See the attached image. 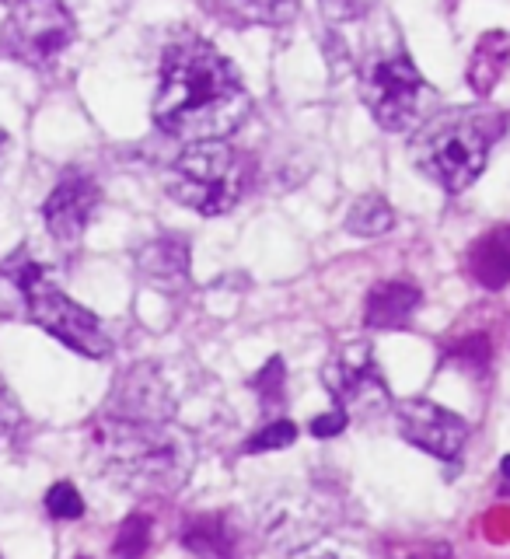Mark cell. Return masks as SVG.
Instances as JSON below:
<instances>
[{
	"label": "cell",
	"instance_id": "1",
	"mask_svg": "<svg viewBox=\"0 0 510 559\" xmlns=\"http://www.w3.org/2000/svg\"><path fill=\"white\" fill-rule=\"evenodd\" d=\"M91 455L130 493H179L196 462V444L175 423V402L154 367L116 381L109 406L91 423Z\"/></svg>",
	"mask_w": 510,
	"mask_h": 559
},
{
	"label": "cell",
	"instance_id": "2",
	"mask_svg": "<svg viewBox=\"0 0 510 559\" xmlns=\"http://www.w3.org/2000/svg\"><path fill=\"white\" fill-rule=\"evenodd\" d=\"M252 98L238 67L203 35L182 32L161 56L154 123L186 144L224 140L245 123Z\"/></svg>",
	"mask_w": 510,
	"mask_h": 559
},
{
	"label": "cell",
	"instance_id": "3",
	"mask_svg": "<svg viewBox=\"0 0 510 559\" xmlns=\"http://www.w3.org/2000/svg\"><path fill=\"white\" fill-rule=\"evenodd\" d=\"M0 315L39 325L81 357L105 360L112 353V339L98 315L63 294L53 277L25 256V249L0 266Z\"/></svg>",
	"mask_w": 510,
	"mask_h": 559
},
{
	"label": "cell",
	"instance_id": "4",
	"mask_svg": "<svg viewBox=\"0 0 510 559\" xmlns=\"http://www.w3.org/2000/svg\"><path fill=\"white\" fill-rule=\"evenodd\" d=\"M504 137L497 109H451L427 116L413 147V165L444 193H462L483 175L493 144Z\"/></svg>",
	"mask_w": 510,
	"mask_h": 559
},
{
	"label": "cell",
	"instance_id": "5",
	"mask_svg": "<svg viewBox=\"0 0 510 559\" xmlns=\"http://www.w3.org/2000/svg\"><path fill=\"white\" fill-rule=\"evenodd\" d=\"M252 165L228 140L189 144L168 168V193L203 217H221L242 203Z\"/></svg>",
	"mask_w": 510,
	"mask_h": 559
},
{
	"label": "cell",
	"instance_id": "6",
	"mask_svg": "<svg viewBox=\"0 0 510 559\" xmlns=\"http://www.w3.org/2000/svg\"><path fill=\"white\" fill-rule=\"evenodd\" d=\"M360 98L381 130L406 133L430 116L434 88L406 56V49H388V53L378 49L360 63Z\"/></svg>",
	"mask_w": 510,
	"mask_h": 559
},
{
	"label": "cell",
	"instance_id": "7",
	"mask_svg": "<svg viewBox=\"0 0 510 559\" xmlns=\"http://www.w3.org/2000/svg\"><path fill=\"white\" fill-rule=\"evenodd\" d=\"M74 39V14L53 0H28V4L11 7L4 28H0V49L32 70H49Z\"/></svg>",
	"mask_w": 510,
	"mask_h": 559
},
{
	"label": "cell",
	"instance_id": "8",
	"mask_svg": "<svg viewBox=\"0 0 510 559\" xmlns=\"http://www.w3.org/2000/svg\"><path fill=\"white\" fill-rule=\"evenodd\" d=\"M322 381L336 402V413H343L346 420H371L392 406L385 374L367 343H346L332 353L322 367Z\"/></svg>",
	"mask_w": 510,
	"mask_h": 559
},
{
	"label": "cell",
	"instance_id": "9",
	"mask_svg": "<svg viewBox=\"0 0 510 559\" xmlns=\"http://www.w3.org/2000/svg\"><path fill=\"white\" fill-rule=\"evenodd\" d=\"M395 430L402 441L441 462H455L469 441V423L430 399H402L395 406Z\"/></svg>",
	"mask_w": 510,
	"mask_h": 559
},
{
	"label": "cell",
	"instance_id": "10",
	"mask_svg": "<svg viewBox=\"0 0 510 559\" xmlns=\"http://www.w3.org/2000/svg\"><path fill=\"white\" fill-rule=\"evenodd\" d=\"M102 189L91 175L70 172L53 186V193L42 203V217H46V231L53 235V242L60 245H77L81 235L88 231V221L95 214Z\"/></svg>",
	"mask_w": 510,
	"mask_h": 559
},
{
	"label": "cell",
	"instance_id": "11",
	"mask_svg": "<svg viewBox=\"0 0 510 559\" xmlns=\"http://www.w3.org/2000/svg\"><path fill=\"white\" fill-rule=\"evenodd\" d=\"M423 301V290L409 280H385L367 294L364 325L367 329H406L413 322L416 308Z\"/></svg>",
	"mask_w": 510,
	"mask_h": 559
},
{
	"label": "cell",
	"instance_id": "12",
	"mask_svg": "<svg viewBox=\"0 0 510 559\" xmlns=\"http://www.w3.org/2000/svg\"><path fill=\"white\" fill-rule=\"evenodd\" d=\"M137 266L154 287L175 290L189 280V245L179 235H161L137 252Z\"/></svg>",
	"mask_w": 510,
	"mask_h": 559
},
{
	"label": "cell",
	"instance_id": "13",
	"mask_svg": "<svg viewBox=\"0 0 510 559\" xmlns=\"http://www.w3.org/2000/svg\"><path fill=\"white\" fill-rule=\"evenodd\" d=\"M507 56H510V35L500 32V28L497 32H486L476 42V53H472V63H469V84L476 88V95H490L493 84L504 77Z\"/></svg>",
	"mask_w": 510,
	"mask_h": 559
},
{
	"label": "cell",
	"instance_id": "14",
	"mask_svg": "<svg viewBox=\"0 0 510 559\" xmlns=\"http://www.w3.org/2000/svg\"><path fill=\"white\" fill-rule=\"evenodd\" d=\"M182 546L200 559H228L235 553V535H231L224 514H200L182 532Z\"/></svg>",
	"mask_w": 510,
	"mask_h": 559
},
{
	"label": "cell",
	"instance_id": "15",
	"mask_svg": "<svg viewBox=\"0 0 510 559\" xmlns=\"http://www.w3.org/2000/svg\"><path fill=\"white\" fill-rule=\"evenodd\" d=\"M507 270H510L507 231L497 228L472 249V273H476L479 283H486L490 290H500L507 283Z\"/></svg>",
	"mask_w": 510,
	"mask_h": 559
},
{
	"label": "cell",
	"instance_id": "16",
	"mask_svg": "<svg viewBox=\"0 0 510 559\" xmlns=\"http://www.w3.org/2000/svg\"><path fill=\"white\" fill-rule=\"evenodd\" d=\"M392 224H395L392 203L378 193L360 196V200L350 207V214H346V231H350V235H360V238L385 235V231H392Z\"/></svg>",
	"mask_w": 510,
	"mask_h": 559
},
{
	"label": "cell",
	"instance_id": "17",
	"mask_svg": "<svg viewBox=\"0 0 510 559\" xmlns=\"http://www.w3.org/2000/svg\"><path fill=\"white\" fill-rule=\"evenodd\" d=\"M294 437H297V423L283 416V420L266 423L259 434H252L249 441H245V455H262V451L290 448V444H294Z\"/></svg>",
	"mask_w": 510,
	"mask_h": 559
},
{
	"label": "cell",
	"instance_id": "18",
	"mask_svg": "<svg viewBox=\"0 0 510 559\" xmlns=\"http://www.w3.org/2000/svg\"><path fill=\"white\" fill-rule=\"evenodd\" d=\"M147 542H151V521L140 518V514H133V518L123 521V528H119L116 535V559H140L147 549Z\"/></svg>",
	"mask_w": 510,
	"mask_h": 559
},
{
	"label": "cell",
	"instance_id": "19",
	"mask_svg": "<svg viewBox=\"0 0 510 559\" xmlns=\"http://www.w3.org/2000/svg\"><path fill=\"white\" fill-rule=\"evenodd\" d=\"M252 388L266 406H280V402L287 399V395H283L287 392V367H283V360L280 357L269 360V364L252 378Z\"/></svg>",
	"mask_w": 510,
	"mask_h": 559
},
{
	"label": "cell",
	"instance_id": "20",
	"mask_svg": "<svg viewBox=\"0 0 510 559\" xmlns=\"http://www.w3.org/2000/svg\"><path fill=\"white\" fill-rule=\"evenodd\" d=\"M46 511H49V518H56V521H77V518H81V514H84V500H81V493L74 490V483L49 486Z\"/></svg>",
	"mask_w": 510,
	"mask_h": 559
},
{
	"label": "cell",
	"instance_id": "21",
	"mask_svg": "<svg viewBox=\"0 0 510 559\" xmlns=\"http://www.w3.org/2000/svg\"><path fill=\"white\" fill-rule=\"evenodd\" d=\"M18 427H21V406H18V399H14L11 385L0 378V444L11 441Z\"/></svg>",
	"mask_w": 510,
	"mask_h": 559
},
{
	"label": "cell",
	"instance_id": "22",
	"mask_svg": "<svg viewBox=\"0 0 510 559\" xmlns=\"http://www.w3.org/2000/svg\"><path fill=\"white\" fill-rule=\"evenodd\" d=\"M238 11L245 14V18H252V21H269V25H276V21H287L290 14L297 11L294 4H280V7H273V4H245V7H238Z\"/></svg>",
	"mask_w": 510,
	"mask_h": 559
},
{
	"label": "cell",
	"instance_id": "23",
	"mask_svg": "<svg viewBox=\"0 0 510 559\" xmlns=\"http://www.w3.org/2000/svg\"><path fill=\"white\" fill-rule=\"evenodd\" d=\"M346 416L343 413H336V409H332V413H322V416H315V420H311V437H336V434H343L346 430Z\"/></svg>",
	"mask_w": 510,
	"mask_h": 559
},
{
	"label": "cell",
	"instance_id": "24",
	"mask_svg": "<svg viewBox=\"0 0 510 559\" xmlns=\"http://www.w3.org/2000/svg\"><path fill=\"white\" fill-rule=\"evenodd\" d=\"M7 151H11V137L0 130V168H4V161H7Z\"/></svg>",
	"mask_w": 510,
	"mask_h": 559
},
{
	"label": "cell",
	"instance_id": "25",
	"mask_svg": "<svg viewBox=\"0 0 510 559\" xmlns=\"http://www.w3.org/2000/svg\"><path fill=\"white\" fill-rule=\"evenodd\" d=\"M311 559H343V556H336V553H322V556H311Z\"/></svg>",
	"mask_w": 510,
	"mask_h": 559
},
{
	"label": "cell",
	"instance_id": "26",
	"mask_svg": "<svg viewBox=\"0 0 510 559\" xmlns=\"http://www.w3.org/2000/svg\"><path fill=\"white\" fill-rule=\"evenodd\" d=\"M77 559H88V556H77Z\"/></svg>",
	"mask_w": 510,
	"mask_h": 559
},
{
	"label": "cell",
	"instance_id": "27",
	"mask_svg": "<svg viewBox=\"0 0 510 559\" xmlns=\"http://www.w3.org/2000/svg\"><path fill=\"white\" fill-rule=\"evenodd\" d=\"M416 559H420V556H416Z\"/></svg>",
	"mask_w": 510,
	"mask_h": 559
}]
</instances>
